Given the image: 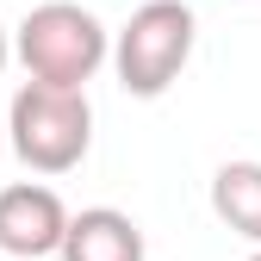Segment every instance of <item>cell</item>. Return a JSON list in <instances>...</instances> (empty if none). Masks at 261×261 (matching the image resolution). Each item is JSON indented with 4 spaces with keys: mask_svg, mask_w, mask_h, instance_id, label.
<instances>
[{
    "mask_svg": "<svg viewBox=\"0 0 261 261\" xmlns=\"http://www.w3.org/2000/svg\"><path fill=\"white\" fill-rule=\"evenodd\" d=\"M13 50H19L31 81L81 93L93 75H100V62L112 56V38H106V25L87 7H75V0H44V7H31L19 19Z\"/></svg>",
    "mask_w": 261,
    "mask_h": 261,
    "instance_id": "6da1fadb",
    "label": "cell"
},
{
    "mask_svg": "<svg viewBox=\"0 0 261 261\" xmlns=\"http://www.w3.org/2000/svg\"><path fill=\"white\" fill-rule=\"evenodd\" d=\"M193 56V7L187 0H149L124 19L112 44V69L130 100H162Z\"/></svg>",
    "mask_w": 261,
    "mask_h": 261,
    "instance_id": "7a4b0ae2",
    "label": "cell"
},
{
    "mask_svg": "<svg viewBox=\"0 0 261 261\" xmlns=\"http://www.w3.org/2000/svg\"><path fill=\"white\" fill-rule=\"evenodd\" d=\"M13 149L25 168L38 174H69L81 168V155L93 143V106L87 93H69V87H44V81H25L13 93Z\"/></svg>",
    "mask_w": 261,
    "mask_h": 261,
    "instance_id": "3957f363",
    "label": "cell"
},
{
    "mask_svg": "<svg viewBox=\"0 0 261 261\" xmlns=\"http://www.w3.org/2000/svg\"><path fill=\"white\" fill-rule=\"evenodd\" d=\"M69 212H62V199L50 187L38 180H19L0 193V249L19 255V261H44V255H62V243H69Z\"/></svg>",
    "mask_w": 261,
    "mask_h": 261,
    "instance_id": "277c9868",
    "label": "cell"
},
{
    "mask_svg": "<svg viewBox=\"0 0 261 261\" xmlns=\"http://www.w3.org/2000/svg\"><path fill=\"white\" fill-rule=\"evenodd\" d=\"M62 261H143V230L112 205H93L69 224Z\"/></svg>",
    "mask_w": 261,
    "mask_h": 261,
    "instance_id": "5b68a950",
    "label": "cell"
},
{
    "mask_svg": "<svg viewBox=\"0 0 261 261\" xmlns=\"http://www.w3.org/2000/svg\"><path fill=\"white\" fill-rule=\"evenodd\" d=\"M212 212L237 237L261 243V162H224L212 174Z\"/></svg>",
    "mask_w": 261,
    "mask_h": 261,
    "instance_id": "8992f818",
    "label": "cell"
},
{
    "mask_svg": "<svg viewBox=\"0 0 261 261\" xmlns=\"http://www.w3.org/2000/svg\"><path fill=\"white\" fill-rule=\"evenodd\" d=\"M7 56H13V44H7V31H0V69H7Z\"/></svg>",
    "mask_w": 261,
    "mask_h": 261,
    "instance_id": "52a82bcc",
    "label": "cell"
},
{
    "mask_svg": "<svg viewBox=\"0 0 261 261\" xmlns=\"http://www.w3.org/2000/svg\"><path fill=\"white\" fill-rule=\"evenodd\" d=\"M249 261H261V249H255V255H249Z\"/></svg>",
    "mask_w": 261,
    "mask_h": 261,
    "instance_id": "ba28073f",
    "label": "cell"
}]
</instances>
